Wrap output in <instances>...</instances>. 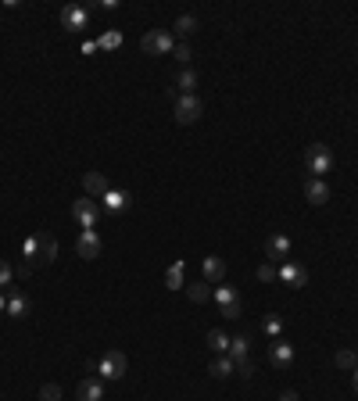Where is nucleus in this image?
Returning a JSON list of instances; mask_svg holds the SVG:
<instances>
[{
	"mask_svg": "<svg viewBox=\"0 0 358 401\" xmlns=\"http://www.w3.org/2000/svg\"><path fill=\"white\" fill-rule=\"evenodd\" d=\"M354 351H358V348H354Z\"/></svg>",
	"mask_w": 358,
	"mask_h": 401,
	"instance_id": "c9c22d12",
	"label": "nucleus"
},
{
	"mask_svg": "<svg viewBox=\"0 0 358 401\" xmlns=\"http://www.w3.org/2000/svg\"><path fill=\"white\" fill-rule=\"evenodd\" d=\"M76 255L86 258V262L100 258V237L93 233V229H83V233H79V240H76Z\"/></svg>",
	"mask_w": 358,
	"mask_h": 401,
	"instance_id": "9b49d317",
	"label": "nucleus"
},
{
	"mask_svg": "<svg viewBox=\"0 0 358 401\" xmlns=\"http://www.w3.org/2000/svg\"><path fill=\"white\" fill-rule=\"evenodd\" d=\"M11 279H15V265L8 258H0V286H11Z\"/></svg>",
	"mask_w": 358,
	"mask_h": 401,
	"instance_id": "c756f323",
	"label": "nucleus"
},
{
	"mask_svg": "<svg viewBox=\"0 0 358 401\" xmlns=\"http://www.w3.org/2000/svg\"><path fill=\"white\" fill-rule=\"evenodd\" d=\"M229 344H233V337H226L222 330H208V351L212 355H229Z\"/></svg>",
	"mask_w": 358,
	"mask_h": 401,
	"instance_id": "6ab92c4d",
	"label": "nucleus"
},
{
	"mask_svg": "<svg viewBox=\"0 0 358 401\" xmlns=\"http://www.w3.org/2000/svg\"><path fill=\"white\" fill-rule=\"evenodd\" d=\"M172 54H175V57H179V65H187V62H190V57H194V54H190V47H187V43H175V50H172Z\"/></svg>",
	"mask_w": 358,
	"mask_h": 401,
	"instance_id": "2f4dec72",
	"label": "nucleus"
},
{
	"mask_svg": "<svg viewBox=\"0 0 358 401\" xmlns=\"http://www.w3.org/2000/svg\"><path fill=\"white\" fill-rule=\"evenodd\" d=\"M201 272H204V283H222V276H226V262L215 258V255H208V258L201 262Z\"/></svg>",
	"mask_w": 358,
	"mask_h": 401,
	"instance_id": "dca6fc26",
	"label": "nucleus"
},
{
	"mask_svg": "<svg viewBox=\"0 0 358 401\" xmlns=\"http://www.w3.org/2000/svg\"><path fill=\"white\" fill-rule=\"evenodd\" d=\"M262 330H265V333H269V337H272V340H279V333H283V322H279V319H276V315H269V319H265V322H262Z\"/></svg>",
	"mask_w": 358,
	"mask_h": 401,
	"instance_id": "7c9ffc66",
	"label": "nucleus"
},
{
	"mask_svg": "<svg viewBox=\"0 0 358 401\" xmlns=\"http://www.w3.org/2000/svg\"><path fill=\"white\" fill-rule=\"evenodd\" d=\"M208 373H212L215 380H229V376L236 373V366H233V359H229V355H215V362L208 366Z\"/></svg>",
	"mask_w": 358,
	"mask_h": 401,
	"instance_id": "aec40b11",
	"label": "nucleus"
},
{
	"mask_svg": "<svg viewBox=\"0 0 358 401\" xmlns=\"http://www.w3.org/2000/svg\"><path fill=\"white\" fill-rule=\"evenodd\" d=\"M187 294H190V301H194V305H204V301L212 298L208 283H194V286H187Z\"/></svg>",
	"mask_w": 358,
	"mask_h": 401,
	"instance_id": "bb28decb",
	"label": "nucleus"
},
{
	"mask_svg": "<svg viewBox=\"0 0 358 401\" xmlns=\"http://www.w3.org/2000/svg\"><path fill=\"white\" fill-rule=\"evenodd\" d=\"M29 312H33L29 294H25V291H8V315H11V319H25Z\"/></svg>",
	"mask_w": 358,
	"mask_h": 401,
	"instance_id": "2eb2a0df",
	"label": "nucleus"
},
{
	"mask_svg": "<svg viewBox=\"0 0 358 401\" xmlns=\"http://www.w3.org/2000/svg\"><path fill=\"white\" fill-rule=\"evenodd\" d=\"M215 305H219L222 319H236V315H241V298H236L233 286H219V291H215Z\"/></svg>",
	"mask_w": 358,
	"mask_h": 401,
	"instance_id": "0eeeda50",
	"label": "nucleus"
},
{
	"mask_svg": "<svg viewBox=\"0 0 358 401\" xmlns=\"http://www.w3.org/2000/svg\"><path fill=\"white\" fill-rule=\"evenodd\" d=\"M129 204H133V194H129V190H108V194L100 197V208H104V211H111V215L129 211Z\"/></svg>",
	"mask_w": 358,
	"mask_h": 401,
	"instance_id": "f8f14e48",
	"label": "nucleus"
},
{
	"mask_svg": "<svg viewBox=\"0 0 358 401\" xmlns=\"http://www.w3.org/2000/svg\"><path fill=\"white\" fill-rule=\"evenodd\" d=\"M175 33H179V36L197 33V18H194V15H179V18H175Z\"/></svg>",
	"mask_w": 358,
	"mask_h": 401,
	"instance_id": "a878e982",
	"label": "nucleus"
},
{
	"mask_svg": "<svg viewBox=\"0 0 358 401\" xmlns=\"http://www.w3.org/2000/svg\"><path fill=\"white\" fill-rule=\"evenodd\" d=\"M40 401H62V387H57V383H43L40 387Z\"/></svg>",
	"mask_w": 358,
	"mask_h": 401,
	"instance_id": "c85d7f7f",
	"label": "nucleus"
},
{
	"mask_svg": "<svg viewBox=\"0 0 358 401\" xmlns=\"http://www.w3.org/2000/svg\"><path fill=\"white\" fill-rule=\"evenodd\" d=\"M333 362H337L340 369H347V373H351V369L358 366V351H354V348H344V351H337V359H333Z\"/></svg>",
	"mask_w": 358,
	"mask_h": 401,
	"instance_id": "393cba45",
	"label": "nucleus"
},
{
	"mask_svg": "<svg viewBox=\"0 0 358 401\" xmlns=\"http://www.w3.org/2000/svg\"><path fill=\"white\" fill-rule=\"evenodd\" d=\"M76 397H79V401H100V397H104V383L90 376V380H83V383L76 387Z\"/></svg>",
	"mask_w": 358,
	"mask_h": 401,
	"instance_id": "a211bd4d",
	"label": "nucleus"
},
{
	"mask_svg": "<svg viewBox=\"0 0 358 401\" xmlns=\"http://www.w3.org/2000/svg\"><path fill=\"white\" fill-rule=\"evenodd\" d=\"M201 111H204V104L197 93H175V122L179 126H194L201 119Z\"/></svg>",
	"mask_w": 358,
	"mask_h": 401,
	"instance_id": "20e7f679",
	"label": "nucleus"
},
{
	"mask_svg": "<svg viewBox=\"0 0 358 401\" xmlns=\"http://www.w3.org/2000/svg\"><path fill=\"white\" fill-rule=\"evenodd\" d=\"M248 351H251V340H248V337H233V344H229V359H233V366L248 362Z\"/></svg>",
	"mask_w": 358,
	"mask_h": 401,
	"instance_id": "412c9836",
	"label": "nucleus"
},
{
	"mask_svg": "<svg viewBox=\"0 0 358 401\" xmlns=\"http://www.w3.org/2000/svg\"><path fill=\"white\" fill-rule=\"evenodd\" d=\"M305 168L312 172V180H323L326 172L333 168V151H330L326 144H312V147L305 151Z\"/></svg>",
	"mask_w": 358,
	"mask_h": 401,
	"instance_id": "7ed1b4c3",
	"label": "nucleus"
},
{
	"mask_svg": "<svg viewBox=\"0 0 358 401\" xmlns=\"http://www.w3.org/2000/svg\"><path fill=\"white\" fill-rule=\"evenodd\" d=\"M115 47H122V33H118V29H108V33L97 40V50H115Z\"/></svg>",
	"mask_w": 358,
	"mask_h": 401,
	"instance_id": "b1692460",
	"label": "nucleus"
},
{
	"mask_svg": "<svg viewBox=\"0 0 358 401\" xmlns=\"http://www.w3.org/2000/svg\"><path fill=\"white\" fill-rule=\"evenodd\" d=\"M258 279H262V283H276V279H279V269H276L272 262H262V265H258Z\"/></svg>",
	"mask_w": 358,
	"mask_h": 401,
	"instance_id": "cd10ccee",
	"label": "nucleus"
},
{
	"mask_svg": "<svg viewBox=\"0 0 358 401\" xmlns=\"http://www.w3.org/2000/svg\"><path fill=\"white\" fill-rule=\"evenodd\" d=\"M140 50L151 54V57H161V54H172V50H175V40H172L168 29H151V33H144Z\"/></svg>",
	"mask_w": 358,
	"mask_h": 401,
	"instance_id": "39448f33",
	"label": "nucleus"
},
{
	"mask_svg": "<svg viewBox=\"0 0 358 401\" xmlns=\"http://www.w3.org/2000/svg\"><path fill=\"white\" fill-rule=\"evenodd\" d=\"M279 401H301V397H297L294 390H283V394H279Z\"/></svg>",
	"mask_w": 358,
	"mask_h": 401,
	"instance_id": "473e14b6",
	"label": "nucleus"
},
{
	"mask_svg": "<svg viewBox=\"0 0 358 401\" xmlns=\"http://www.w3.org/2000/svg\"><path fill=\"white\" fill-rule=\"evenodd\" d=\"M100 201H93V197H79L76 204H72V219L83 226V229H93L97 226V219H100Z\"/></svg>",
	"mask_w": 358,
	"mask_h": 401,
	"instance_id": "423d86ee",
	"label": "nucleus"
},
{
	"mask_svg": "<svg viewBox=\"0 0 358 401\" xmlns=\"http://www.w3.org/2000/svg\"><path fill=\"white\" fill-rule=\"evenodd\" d=\"M57 258V240L50 233H33L25 240V262L29 265H50Z\"/></svg>",
	"mask_w": 358,
	"mask_h": 401,
	"instance_id": "f257e3e1",
	"label": "nucleus"
},
{
	"mask_svg": "<svg viewBox=\"0 0 358 401\" xmlns=\"http://www.w3.org/2000/svg\"><path fill=\"white\" fill-rule=\"evenodd\" d=\"M62 25H65V33H83V29L90 25V11H86L83 4H69V8L62 11Z\"/></svg>",
	"mask_w": 358,
	"mask_h": 401,
	"instance_id": "6e6552de",
	"label": "nucleus"
},
{
	"mask_svg": "<svg viewBox=\"0 0 358 401\" xmlns=\"http://www.w3.org/2000/svg\"><path fill=\"white\" fill-rule=\"evenodd\" d=\"M183 276H187V265L183 262H172L168 272H165V286H168V291H179V286H183Z\"/></svg>",
	"mask_w": 358,
	"mask_h": 401,
	"instance_id": "4be33fe9",
	"label": "nucleus"
},
{
	"mask_svg": "<svg viewBox=\"0 0 358 401\" xmlns=\"http://www.w3.org/2000/svg\"><path fill=\"white\" fill-rule=\"evenodd\" d=\"M351 387H354V394H358V366L351 369Z\"/></svg>",
	"mask_w": 358,
	"mask_h": 401,
	"instance_id": "72a5a7b5",
	"label": "nucleus"
},
{
	"mask_svg": "<svg viewBox=\"0 0 358 401\" xmlns=\"http://www.w3.org/2000/svg\"><path fill=\"white\" fill-rule=\"evenodd\" d=\"M8 312V294H0V315Z\"/></svg>",
	"mask_w": 358,
	"mask_h": 401,
	"instance_id": "f704fd0d",
	"label": "nucleus"
},
{
	"mask_svg": "<svg viewBox=\"0 0 358 401\" xmlns=\"http://www.w3.org/2000/svg\"><path fill=\"white\" fill-rule=\"evenodd\" d=\"M175 86H179V93H194V90H197V72L183 69V72L175 76Z\"/></svg>",
	"mask_w": 358,
	"mask_h": 401,
	"instance_id": "5701e85b",
	"label": "nucleus"
},
{
	"mask_svg": "<svg viewBox=\"0 0 358 401\" xmlns=\"http://www.w3.org/2000/svg\"><path fill=\"white\" fill-rule=\"evenodd\" d=\"M126 369H129V362H126V355L118 348H108L97 362H90V373H97L100 380H122Z\"/></svg>",
	"mask_w": 358,
	"mask_h": 401,
	"instance_id": "f03ea898",
	"label": "nucleus"
},
{
	"mask_svg": "<svg viewBox=\"0 0 358 401\" xmlns=\"http://www.w3.org/2000/svg\"><path fill=\"white\" fill-rule=\"evenodd\" d=\"M305 197H308V204H326V201H330L326 180H308V183H305Z\"/></svg>",
	"mask_w": 358,
	"mask_h": 401,
	"instance_id": "f3484780",
	"label": "nucleus"
},
{
	"mask_svg": "<svg viewBox=\"0 0 358 401\" xmlns=\"http://www.w3.org/2000/svg\"><path fill=\"white\" fill-rule=\"evenodd\" d=\"M83 190H86V197L100 201L111 187H108V176H104V172H86V176H83Z\"/></svg>",
	"mask_w": 358,
	"mask_h": 401,
	"instance_id": "4468645a",
	"label": "nucleus"
},
{
	"mask_svg": "<svg viewBox=\"0 0 358 401\" xmlns=\"http://www.w3.org/2000/svg\"><path fill=\"white\" fill-rule=\"evenodd\" d=\"M290 251H294V244H290V237H283V233H272L269 240H265V262H287L290 258Z\"/></svg>",
	"mask_w": 358,
	"mask_h": 401,
	"instance_id": "1a4fd4ad",
	"label": "nucleus"
},
{
	"mask_svg": "<svg viewBox=\"0 0 358 401\" xmlns=\"http://www.w3.org/2000/svg\"><path fill=\"white\" fill-rule=\"evenodd\" d=\"M279 279H283L287 286H294V291H301V286L308 283V269L297 265V262H283V265H279Z\"/></svg>",
	"mask_w": 358,
	"mask_h": 401,
	"instance_id": "9d476101",
	"label": "nucleus"
},
{
	"mask_svg": "<svg viewBox=\"0 0 358 401\" xmlns=\"http://www.w3.org/2000/svg\"><path fill=\"white\" fill-rule=\"evenodd\" d=\"M269 362H272L276 369L294 366V344H287L283 337H279V340H272V348H269Z\"/></svg>",
	"mask_w": 358,
	"mask_h": 401,
	"instance_id": "ddd939ff",
	"label": "nucleus"
}]
</instances>
